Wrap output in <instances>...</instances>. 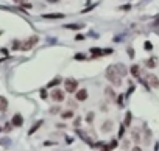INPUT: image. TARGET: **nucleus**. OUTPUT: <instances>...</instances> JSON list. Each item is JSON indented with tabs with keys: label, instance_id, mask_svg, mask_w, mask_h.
Here are the masks:
<instances>
[{
	"label": "nucleus",
	"instance_id": "31",
	"mask_svg": "<svg viewBox=\"0 0 159 151\" xmlns=\"http://www.w3.org/2000/svg\"><path fill=\"white\" fill-rule=\"evenodd\" d=\"M109 146H111V148H115V146H117V140H112V142H111V145H109Z\"/></svg>",
	"mask_w": 159,
	"mask_h": 151
},
{
	"label": "nucleus",
	"instance_id": "27",
	"mask_svg": "<svg viewBox=\"0 0 159 151\" xmlns=\"http://www.w3.org/2000/svg\"><path fill=\"white\" fill-rule=\"evenodd\" d=\"M144 47L147 48V50H151V48H153V45H151V42H145V44H144Z\"/></svg>",
	"mask_w": 159,
	"mask_h": 151
},
{
	"label": "nucleus",
	"instance_id": "6",
	"mask_svg": "<svg viewBox=\"0 0 159 151\" xmlns=\"http://www.w3.org/2000/svg\"><path fill=\"white\" fill-rule=\"evenodd\" d=\"M11 125H13V126H17V128L24 125V119H22L21 114H14V115H13V119H11Z\"/></svg>",
	"mask_w": 159,
	"mask_h": 151
},
{
	"label": "nucleus",
	"instance_id": "13",
	"mask_svg": "<svg viewBox=\"0 0 159 151\" xmlns=\"http://www.w3.org/2000/svg\"><path fill=\"white\" fill-rule=\"evenodd\" d=\"M83 27H84L83 24H69V25H64V28H67V30H81Z\"/></svg>",
	"mask_w": 159,
	"mask_h": 151
},
{
	"label": "nucleus",
	"instance_id": "26",
	"mask_svg": "<svg viewBox=\"0 0 159 151\" xmlns=\"http://www.w3.org/2000/svg\"><path fill=\"white\" fill-rule=\"evenodd\" d=\"M13 48H14V50H16V48H21V42L14 41V42H13Z\"/></svg>",
	"mask_w": 159,
	"mask_h": 151
},
{
	"label": "nucleus",
	"instance_id": "28",
	"mask_svg": "<svg viewBox=\"0 0 159 151\" xmlns=\"http://www.w3.org/2000/svg\"><path fill=\"white\" fill-rule=\"evenodd\" d=\"M117 104H119V106H122V104H123V97H122V95L117 98Z\"/></svg>",
	"mask_w": 159,
	"mask_h": 151
},
{
	"label": "nucleus",
	"instance_id": "35",
	"mask_svg": "<svg viewBox=\"0 0 159 151\" xmlns=\"http://www.w3.org/2000/svg\"><path fill=\"white\" fill-rule=\"evenodd\" d=\"M128 55H130V58L134 56V53H132V48H128Z\"/></svg>",
	"mask_w": 159,
	"mask_h": 151
},
{
	"label": "nucleus",
	"instance_id": "23",
	"mask_svg": "<svg viewBox=\"0 0 159 151\" xmlns=\"http://www.w3.org/2000/svg\"><path fill=\"white\" fill-rule=\"evenodd\" d=\"M117 70H119V73H120V75H122V76H123V75H125V73H127V69H125V67H123V65H120V64H119V65H117Z\"/></svg>",
	"mask_w": 159,
	"mask_h": 151
},
{
	"label": "nucleus",
	"instance_id": "41",
	"mask_svg": "<svg viewBox=\"0 0 159 151\" xmlns=\"http://www.w3.org/2000/svg\"><path fill=\"white\" fill-rule=\"evenodd\" d=\"M22 2H27V0H21V3H22Z\"/></svg>",
	"mask_w": 159,
	"mask_h": 151
},
{
	"label": "nucleus",
	"instance_id": "37",
	"mask_svg": "<svg viewBox=\"0 0 159 151\" xmlns=\"http://www.w3.org/2000/svg\"><path fill=\"white\" fill-rule=\"evenodd\" d=\"M131 151H142V148H140V146H134Z\"/></svg>",
	"mask_w": 159,
	"mask_h": 151
},
{
	"label": "nucleus",
	"instance_id": "22",
	"mask_svg": "<svg viewBox=\"0 0 159 151\" xmlns=\"http://www.w3.org/2000/svg\"><path fill=\"white\" fill-rule=\"evenodd\" d=\"M59 111H61V107H59V106H53V107H50V114H52V115H56Z\"/></svg>",
	"mask_w": 159,
	"mask_h": 151
},
{
	"label": "nucleus",
	"instance_id": "38",
	"mask_svg": "<svg viewBox=\"0 0 159 151\" xmlns=\"http://www.w3.org/2000/svg\"><path fill=\"white\" fill-rule=\"evenodd\" d=\"M128 145H130V142H128V140H125V142H123V146H125V148H128Z\"/></svg>",
	"mask_w": 159,
	"mask_h": 151
},
{
	"label": "nucleus",
	"instance_id": "9",
	"mask_svg": "<svg viewBox=\"0 0 159 151\" xmlns=\"http://www.w3.org/2000/svg\"><path fill=\"white\" fill-rule=\"evenodd\" d=\"M112 126H114V125H112V121H111V120H106V121H103L101 131H103V133H109V131L112 129Z\"/></svg>",
	"mask_w": 159,
	"mask_h": 151
},
{
	"label": "nucleus",
	"instance_id": "34",
	"mask_svg": "<svg viewBox=\"0 0 159 151\" xmlns=\"http://www.w3.org/2000/svg\"><path fill=\"white\" fill-rule=\"evenodd\" d=\"M112 148H111V146H109V145H106V146H103V150H101V151H111Z\"/></svg>",
	"mask_w": 159,
	"mask_h": 151
},
{
	"label": "nucleus",
	"instance_id": "2",
	"mask_svg": "<svg viewBox=\"0 0 159 151\" xmlns=\"http://www.w3.org/2000/svg\"><path fill=\"white\" fill-rule=\"evenodd\" d=\"M39 42V38L38 36H31V38H28L27 41H24L21 44V50L22 51H28V50H31L33 47H34L36 44Z\"/></svg>",
	"mask_w": 159,
	"mask_h": 151
},
{
	"label": "nucleus",
	"instance_id": "24",
	"mask_svg": "<svg viewBox=\"0 0 159 151\" xmlns=\"http://www.w3.org/2000/svg\"><path fill=\"white\" fill-rule=\"evenodd\" d=\"M123 134H125V126L122 125V126H120V131H119V139H122V137H123Z\"/></svg>",
	"mask_w": 159,
	"mask_h": 151
},
{
	"label": "nucleus",
	"instance_id": "4",
	"mask_svg": "<svg viewBox=\"0 0 159 151\" xmlns=\"http://www.w3.org/2000/svg\"><path fill=\"white\" fill-rule=\"evenodd\" d=\"M52 98L56 101V103H61V101H64L66 100V97H64V92H62L61 89H53V92H52Z\"/></svg>",
	"mask_w": 159,
	"mask_h": 151
},
{
	"label": "nucleus",
	"instance_id": "15",
	"mask_svg": "<svg viewBox=\"0 0 159 151\" xmlns=\"http://www.w3.org/2000/svg\"><path fill=\"white\" fill-rule=\"evenodd\" d=\"M42 123H44V121H42V120L36 121V125H33V126H31V129H30V131H28V134H30V136H31V134H33V133H36V131H38V129H39V128H41V126H42Z\"/></svg>",
	"mask_w": 159,
	"mask_h": 151
},
{
	"label": "nucleus",
	"instance_id": "17",
	"mask_svg": "<svg viewBox=\"0 0 159 151\" xmlns=\"http://www.w3.org/2000/svg\"><path fill=\"white\" fill-rule=\"evenodd\" d=\"M91 53H92V58H95V56H105L103 50H100V48H91Z\"/></svg>",
	"mask_w": 159,
	"mask_h": 151
},
{
	"label": "nucleus",
	"instance_id": "12",
	"mask_svg": "<svg viewBox=\"0 0 159 151\" xmlns=\"http://www.w3.org/2000/svg\"><path fill=\"white\" fill-rule=\"evenodd\" d=\"M131 73H132V76H136V78H140V67H139L137 64H134L131 67Z\"/></svg>",
	"mask_w": 159,
	"mask_h": 151
},
{
	"label": "nucleus",
	"instance_id": "8",
	"mask_svg": "<svg viewBox=\"0 0 159 151\" xmlns=\"http://www.w3.org/2000/svg\"><path fill=\"white\" fill-rule=\"evenodd\" d=\"M66 16L61 14V13H53V14H44L42 19H52V20H56V19H64Z\"/></svg>",
	"mask_w": 159,
	"mask_h": 151
},
{
	"label": "nucleus",
	"instance_id": "7",
	"mask_svg": "<svg viewBox=\"0 0 159 151\" xmlns=\"http://www.w3.org/2000/svg\"><path fill=\"white\" fill-rule=\"evenodd\" d=\"M75 98H77L78 101H86V100H87V90H86V89L77 90V94H75Z\"/></svg>",
	"mask_w": 159,
	"mask_h": 151
},
{
	"label": "nucleus",
	"instance_id": "42",
	"mask_svg": "<svg viewBox=\"0 0 159 151\" xmlns=\"http://www.w3.org/2000/svg\"><path fill=\"white\" fill-rule=\"evenodd\" d=\"M0 131H2V128H0Z\"/></svg>",
	"mask_w": 159,
	"mask_h": 151
},
{
	"label": "nucleus",
	"instance_id": "30",
	"mask_svg": "<svg viewBox=\"0 0 159 151\" xmlns=\"http://www.w3.org/2000/svg\"><path fill=\"white\" fill-rule=\"evenodd\" d=\"M41 97L44 98V100L47 98V92H45V89H42V90H41Z\"/></svg>",
	"mask_w": 159,
	"mask_h": 151
},
{
	"label": "nucleus",
	"instance_id": "3",
	"mask_svg": "<svg viewBox=\"0 0 159 151\" xmlns=\"http://www.w3.org/2000/svg\"><path fill=\"white\" fill-rule=\"evenodd\" d=\"M64 89H66V92H69V94L77 92L78 90V81L72 80V78H67V80L64 81Z\"/></svg>",
	"mask_w": 159,
	"mask_h": 151
},
{
	"label": "nucleus",
	"instance_id": "10",
	"mask_svg": "<svg viewBox=\"0 0 159 151\" xmlns=\"http://www.w3.org/2000/svg\"><path fill=\"white\" fill-rule=\"evenodd\" d=\"M61 76H56L55 80H52L50 83L47 84V86H45V89H50V87H55V86H59V83H61Z\"/></svg>",
	"mask_w": 159,
	"mask_h": 151
},
{
	"label": "nucleus",
	"instance_id": "19",
	"mask_svg": "<svg viewBox=\"0 0 159 151\" xmlns=\"http://www.w3.org/2000/svg\"><path fill=\"white\" fill-rule=\"evenodd\" d=\"M131 125V112H127V115H125V121H123V126H130Z\"/></svg>",
	"mask_w": 159,
	"mask_h": 151
},
{
	"label": "nucleus",
	"instance_id": "20",
	"mask_svg": "<svg viewBox=\"0 0 159 151\" xmlns=\"http://www.w3.org/2000/svg\"><path fill=\"white\" fill-rule=\"evenodd\" d=\"M61 117H62V119H66V120L72 119V117H74V111H66V112L61 114Z\"/></svg>",
	"mask_w": 159,
	"mask_h": 151
},
{
	"label": "nucleus",
	"instance_id": "29",
	"mask_svg": "<svg viewBox=\"0 0 159 151\" xmlns=\"http://www.w3.org/2000/svg\"><path fill=\"white\" fill-rule=\"evenodd\" d=\"M75 59H86V56L80 53V55H75Z\"/></svg>",
	"mask_w": 159,
	"mask_h": 151
},
{
	"label": "nucleus",
	"instance_id": "14",
	"mask_svg": "<svg viewBox=\"0 0 159 151\" xmlns=\"http://www.w3.org/2000/svg\"><path fill=\"white\" fill-rule=\"evenodd\" d=\"M6 107H8V101L5 97H0V112H5Z\"/></svg>",
	"mask_w": 159,
	"mask_h": 151
},
{
	"label": "nucleus",
	"instance_id": "11",
	"mask_svg": "<svg viewBox=\"0 0 159 151\" xmlns=\"http://www.w3.org/2000/svg\"><path fill=\"white\" fill-rule=\"evenodd\" d=\"M131 139L134 140L136 143L140 142V133H139V129H132L131 131Z\"/></svg>",
	"mask_w": 159,
	"mask_h": 151
},
{
	"label": "nucleus",
	"instance_id": "5",
	"mask_svg": "<svg viewBox=\"0 0 159 151\" xmlns=\"http://www.w3.org/2000/svg\"><path fill=\"white\" fill-rule=\"evenodd\" d=\"M147 83L150 84L151 87H154V89H159V78L156 76V75L148 73L147 75Z\"/></svg>",
	"mask_w": 159,
	"mask_h": 151
},
{
	"label": "nucleus",
	"instance_id": "1",
	"mask_svg": "<svg viewBox=\"0 0 159 151\" xmlns=\"http://www.w3.org/2000/svg\"><path fill=\"white\" fill-rule=\"evenodd\" d=\"M106 80L117 87L122 84V75L119 73L117 65H109V67H106Z\"/></svg>",
	"mask_w": 159,
	"mask_h": 151
},
{
	"label": "nucleus",
	"instance_id": "36",
	"mask_svg": "<svg viewBox=\"0 0 159 151\" xmlns=\"http://www.w3.org/2000/svg\"><path fill=\"white\" fill-rule=\"evenodd\" d=\"M11 126H13V125H6V126H5V131H11Z\"/></svg>",
	"mask_w": 159,
	"mask_h": 151
},
{
	"label": "nucleus",
	"instance_id": "33",
	"mask_svg": "<svg viewBox=\"0 0 159 151\" xmlns=\"http://www.w3.org/2000/svg\"><path fill=\"white\" fill-rule=\"evenodd\" d=\"M80 123H81V119H77V120H75V123H74V125L78 128V126H80Z\"/></svg>",
	"mask_w": 159,
	"mask_h": 151
},
{
	"label": "nucleus",
	"instance_id": "40",
	"mask_svg": "<svg viewBox=\"0 0 159 151\" xmlns=\"http://www.w3.org/2000/svg\"><path fill=\"white\" fill-rule=\"evenodd\" d=\"M47 2H50V3H56V2H59V0H47Z\"/></svg>",
	"mask_w": 159,
	"mask_h": 151
},
{
	"label": "nucleus",
	"instance_id": "18",
	"mask_svg": "<svg viewBox=\"0 0 159 151\" xmlns=\"http://www.w3.org/2000/svg\"><path fill=\"white\" fill-rule=\"evenodd\" d=\"M151 142V131L148 129V128H145V143H150Z\"/></svg>",
	"mask_w": 159,
	"mask_h": 151
},
{
	"label": "nucleus",
	"instance_id": "32",
	"mask_svg": "<svg viewBox=\"0 0 159 151\" xmlns=\"http://www.w3.org/2000/svg\"><path fill=\"white\" fill-rule=\"evenodd\" d=\"M84 39V36H81V34H77V38H75V41H83Z\"/></svg>",
	"mask_w": 159,
	"mask_h": 151
},
{
	"label": "nucleus",
	"instance_id": "39",
	"mask_svg": "<svg viewBox=\"0 0 159 151\" xmlns=\"http://www.w3.org/2000/svg\"><path fill=\"white\" fill-rule=\"evenodd\" d=\"M56 126H58V128H66V125H64V123H58Z\"/></svg>",
	"mask_w": 159,
	"mask_h": 151
},
{
	"label": "nucleus",
	"instance_id": "25",
	"mask_svg": "<svg viewBox=\"0 0 159 151\" xmlns=\"http://www.w3.org/2000/svg\"><path fill=\"white\" fill-rule=\"evenodd\" d=\"M86 120H87V123H92V120H94V112H89L87 114V119H86Z\"/></svg>",
	"mask_w": 159,
	"mask_h": 151
},
{
	"label": "nucleus",
	"instance_id": "16",
	"mask_svg": "<svg viewBox=\"0 0 159 151\" xmlns=\"http://www.w3.org/2000/svg\"><path fill=\"white\" fill-rule=\"evenodd\" d=\"M145 65H147L148 69H154L156 67V58H150V59L145 61Z\"/></svg>",
	"mask_w": 159,
	"mask_h": 151
},
{
	"label": "nucleus",
	"instance_id": "21",
	"mask_svg": "<svg viewBox=\"0 0 159 151\" xmlns=\"http://www.w3.org/2000/svg\"><path fill=\"white\" fill-rule=\"evenodd\" d=\"M105 94L108 95V97H111V98H114L115 97V94H114V90L111 89V87H106V90H105Z\"/></svg>",
	"mask_w": 159,
	"mask_h": 151
}]
</instances>
